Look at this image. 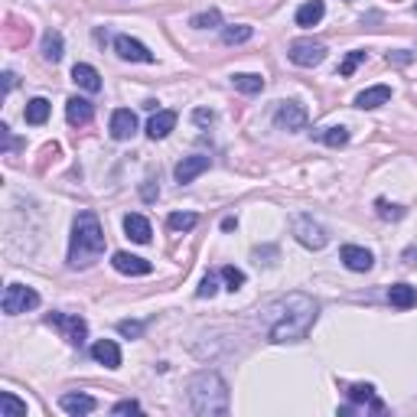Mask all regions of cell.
<instances>
[{
	"mask_svg": "<svg viewBox=\"0 0 417 417\" xmlns=\"http://www.w3.org/2000/svg\"><path fill=\"white\" fill-rule=\"evenodd\" d=\"M320 307L316 300L307 294H287V297L271 300L267 307L261 310V323L267 330V339L271 342H300L307 339V332L313 330Z\"/></svg>",
	"mask_w": 417,
	"mask_h": 417,
	"instance_id": "6da1fadb",
	"label": "cell"
},
{
	"mask_svg": "<svg viewBox=\"0 0 417 417\" xmlns=\"http://www.w3.org/2000/svg\"><path fill=\"white\" fill-rule=\"evenodd\" d=\"M186 401L189 411L199 417H219L229 414L231 398H229V385L219 372H199L189 378L186 385Z\"/></svg>",
	"mask_w": 417,
	"mask_h": 417,
	"instance_id": "7a4b0ae2",
	"label": "cell"
},
{
	"mask_svg": "<svg viewBox=\"0 0 417 417\" xmlns=\"http://www.w3.org/2000/svg\"><path fill=\"white\" fill-rule=\"evenodd\" d=\"M104 251V229L95 212H78L72 222V241H68V264L88 267Z\"/></svg>",
	"mask_w": 417,
	"mask_h": 417,
	"instance_id": "3957f363",
	"label": "cell"
},
{
	"mask_svg": "<svg viewBox=\"0 0 417 417\" xmlns=\"http://www.w3.org/2000/svg\"><path fill=\"white\" fill-rule=\"evenodd\" d=\"M36 307H40V294H36L33 287L7 284V290H4V313L17 316V313H26V310H36Z\"/></svg>",
	"mask_w": 417,
	"mask_h": 417,
	"instance_id": "277c9868",
	"label": "cell"
},
{
	"mask_svg": "<svg viewBox=\"0 0 417 417\" xmlns=\"http://www.w3.org/2000/svg\"><path fill=\"white\" fill-rule=\"evenodd\" d=\"M294 235H297V241L303 248H313V251H320V248H326V241H330V235H326V229L320 225V222H313L310 215H294Z\"/></svg>",
	"mask_w": 417,
	"mask_h": 417,
	"instance_id": "5b68a950",
	"label": "cell"
},
{
	"mask_svg": "<svg viewBox=\"0 0 417 417\" xmlns=\"http://www.w3.org/2000/svg\"><path fill=\"white\" fill-rule=\"evenodd\" d=\"M46 323L56 326L62 332V339L72 342V346H82L88 339V323L82 316H68V313H49L46 316Z\"/></svg>",
	"mask_w": 417,
	"mask_h": 417,
	"instance_id": "8992f818",
	"label": "cell"
},
{
	"mask_svg": "<svg viewBox=\"0 0 417 417\" xmlns=\"http://www.w3.org/2000/svg\"><path fill=\"white\" fill-rule=\"evenodd\" d=\"M287 56H290V62H294V66L313 68V66H320V62L326 59V46L316 43V40H294Z\"/></svg>",
	"mask_w": 417,
	"mask_h": 417,
	"instance_id": "52a82bcc",
	"label": "cell"
},
{
	"mask_svg": "<svg viewBox=\"0 0 417 417\" xmlns=\"http://www.w3.org/2000/svg\"><path fill=\"white\" fill-rule=\"evenodd\" d=\"M274 124H277V131H303L307 128V108L300 102H281V108L274 111Z\"/></svg>",
	"mask_w": 417,
	"mask_h": 417,
	"instance_id": "ba28073f",
	"label": "cell"
},
{
	"mask_svg": "<svg viewBox=\"0 0 417 417\" xmlns=\"http://www.w3.org/2000/svg\"><path fill=\"white\" fill-rule=\"evenodd\" d=\"M114 52L128 62H154V52L147 49L144 43L131 40V36H118V40H114Z\"/></svg>",
	"mask_w": 417,
	"mask_h": 417,
	"instance_id": "9c48e42d",
	"label": "cell"
},
{
	"mask_svg": "<svg viewBox=\"0 0 417 417\" xmlns=\"http://www.w3.org/2000/svg\"><path fill=\"white\" fill-rule=\"evenodd\" d=\"M111 264H114V271L131 274V277H144V274L154 271L150 261H144V258H137V255H128V251H118V255L111 258Z\"/></svg>",
	"mask_w": 417,
	"mask_h": 417,
	"instance_id": "30bf717a",
	"label": "cell"
},
{
	"mask_svg": "<svg viewBox=\"0 0 417 417\" xmlns=\"http://www.w3.org/2000/svg\"><path fill=\"white\" fill-rule=\"evenodd\" d=\"M209 170V157L203 154H193V157H183V160L176 163V183H193L196 176H203V173Z\"/></svg>",
	"mask_w": 417,
	"mask_h": 417,
	"instance_id": "8fae6325",
	"label": "cell"
},
{
	"mask_svg": "<svg viewBox=\"0 0 417 417\" xmlns=\"http://www.w3.org/2000/svg\"><path fill=\"white\" fill-rule=\"evenodd\" d=\"M134 131H137V114L134 111L121 108V111L111 114V137H114V140H128V137H134Z\"/></svg>",
	"mask_w": 417,
	"mask_h": 417,
	"instance_id": "7c38bea8",
	"label": "cell"
},
{
	"mask_svg": "<svg viewBox=\"0 0 417 417\" xmlns=\"http://www.w3.org/2000/svg\"><path fill=\"white\" fill-rule=\"evenodd\" d=\"M339 258L349 271H372V264H375L372 251H365V248H358V245H346L339 251Z\"/></svg>",
	"mask_w": 417,
	"mask_h": 417,
	"instance_id": "4fadbf2b",
	"label": "cell"
},
{
	"mask_svg": "<svg viewBox=\"0 0 417 417\" xmlns=\"http://www.w3.org/2000/svg\"><path fill=\"white\" fill-rule=\"evenodd\" d=\"M92 358L98 362V365L104 368H118L121 365V349H118V342L114 339H98L92 346Z\"/></svg>",
	"mask_w": 417,
	"mask_h": 417,
	"instance_id": "5bb4252c",
	"label": "cell"
},
{
	"mask_svg": "<svg viewBox=\"0 0 417 417\" xmlns=\"http://www.w3.org/2000/svg\"><path fill=\"white\" fill-rule=\"evenodd\" d=\"M59 404H62V411H66V414H92L95 408H98V401L92 398V394H82V392H68V394H62L59 398Z\"/></svg>",
	"mask_w": 417,
	"mask_h": 417,
	"instance_id": "9a60e30c",
	"label": "cell"
},
{
	"mask_svg": "<svg viewBox=\"0 0 417 417\" xmlns=\"http://www.w3.org/2000/svg\"><path fill=\"white\" fill-rule=\"evenodd\" d=\"M173 128H176V111H157L154 118L147 121V137L150 140H163Z\"/></svg>",
	"mask_w": 417,
	"mask_h": 417,
	"instance_id": "2e32d148",
	"label": "cell"
},
{
	"mask_svg": "<svg viewBox=\"0 0 417 417\" xmlns=\"http://www.w3.org/2000/svg\"><path fill=\"white\" fill-rule=\"evenodd\" d=\"M124 231H128V238L131 241H137V245H147L150 241V222L144 219V215H137V212H131V215H124Z\"/></svg>",
	"mask_w": 417,
	"mask_h": 417,
	"instance_id": "e0dca14e",
	"label": "cell"
},
{
	"mask_svg": "<svg viewBox=\"0 0 417 417\" xmlns=\"http://www.w3.org/2000/svg\"><path fill=\"white\" fill-rule=\"evenodd\" d=\"M95 114L92 102H85V98H68L66 102V118L68 124H75V128H82V124H88Z\"/></svg>",
	"mask_w": 417,
	"mask_h": 417,
	"instance_id": "ac0fdd59",
	"label": "cell"
},
{
	"mask_svg": "<svg viewBox=\"0 0 417 417\" xmlns=\"http://www.w3.org/2000/svg\"><path fill=\"white\" fill-rule=\"evenodd\" d=\"M72 82H75L78 88H85V92H102V75H98V68L85 66V62H78V66L72 68Z\"/></svg>",
	"mask_w": 417,
	"mask_h": 417,
	"instance_id": "d6986e66",
	"label": "cell"
},
{
	"mask_svg": "<svg viewBox=\"0 0 417 417\" xmlns=\"http://www.w3.org/2000/svg\"><path fill=\"white\" fill-rule=\"evenodd\" d=\"M388 98H392V88L375 85V88H365V92L356 95V108H382V104H388Z\"/></svg>",
	"mask_w": 417,
	"mask_h": 417,
	"instance_id": "ffe728a7",
	"label": "cell"
},
{
	"mask_svg": "<svg viewBox=\"0 0 417 417\" xmlns=\"http://www.w3.org/2000/svg\"><path fill=\"white\" fill-rule=\"evenodd\" d=\"M349 401L352 404H368L372 411H385V404L378 398H375V388L372 385H349Z\"/></svg>",
	"mask_w": 417,
	"mask_h": 417,
	"instance_id": "44dd1931",
	"label": "cell"
},
{
	"mask_svg": "<svg viewBox=\"0 0 417 417\" xmlns=\"http://www.w3.org/2000/svg\"><path fill=\"white\" fill-rule=\"evenodd\" d=\"M323 17H326L323 0H307V4L297 10V26H316Z\"/></svg>",
	"mask_w": 417,
	"mask_h": 417,
	"instance_id": "7402d4cb",
	"label": "cell"
},
{
	"mask_svg": "<svg viewBox=\"0 0 417 417\" xmlns=\"http://www.w3.org/2000/svg\"><path fill=\"white\" fill-rule=\"evenodd\" d=\"M388 300H392V307H398V310H411L417 303V290L408 287V284H394V287L388 290Z\"/></svg>",
	"mask_w": 417,
	"mask_h": 417,
	"instance_id": "603a6c76",
	"label": "cell"
},
{
	"mask_svg": "<svg viewBox=\"0 0 417 417\" xmlns=\"http://www.w3.org/2000/svg\"><path fill=\"white\" fill-rule=\"evenodd\" d=\"M231 85L238 88L245 95H258L264 88V75H255V72H238V75H231Z\"/></svg>",
	"mask_w": 417,
	"mask_h": 417,
	"instance_id": "cb8c5ba5",
	"label": "cell"
},
{
	"mask_svg": "<svg viewBox=\"0 0 417 417\" xmlns=\"http://www.w3.org/2000/svg\"><path fill=\"white\" fill-rule=\"evenodd\" d=\"M26 124H43L49 118V102L46 98H33V102H26V111H23Z\"/></svg>",
	"mask_w": 417,
	"mask_h": 417,
	"instance_id": "d4e9b609",
	"label": "cell"
},
{
	"mask_svg": "<svg viewBox=\"0 0 417 417\" xmlns=\"http://www.w3.org/2000/svg\"><path fill=\"white\" fill-rule=\"evenodd\" d=\"M0 417H26V401H20L10 392H4L0 394Z\"/></svg>",
	"mask_w": 417,
	"mask_h": 417,
	"instance_id": "484cf974",
	"label": "cell"
},
{
	"mask_svg": "<svg viewBox=\"0 0 417 417\" xmlns=\"http://www.w3.org/2000/svg\"><path fill=\"white\" fill-rule=\"evenodd\" d=\"M43 59L46 62H59L62 59V36L56 33V30H49V33L43 36Z\"/></svg>",
	"mask_w": 417,
	"mask_h": 417,
	"instance_id": "4316f807",
	"label": "cell"
},
{
	"mask_svg": "<svg viewBox=\"0 0 417 417\" xmlns=\"http://www.w3.org/2000/svg\"><path fill=\"white\" fill-rule=\"evenodd\" d=\"M251 36H255V30H251V26H241V23H238V26H225V30H222V40H225L229 46L248 43Z\"/></svg>",
	"mask_w": 417,
	"mask_h": 417,
	"instance_id": "83f0119b",
	"label": "cell"
},
{
	"mask_svg": "<svg viewBox=\"0 0 417 417\" xmlns=\"http://www.w3.org/2000/svg\"><path fill=\"white\" fill-rule=\"evenodd\" d=\"M189 26H196V30H215V26H222V13L219 10H203V13H196V17L189 20Z\"/></svg>",
	"mask_w": 417,
	"mask_h": 417,
	"instance_id": "f1b7e54d",
	"label": "cell"
},
{
	"mask_svg": "<svg viewBox=\"0 0 417 417\" xmlns=\"http://www.w3.org/2000/svg\"><path fill=\"white\" fill-rule=\"evenodd\" d=\"M320 140L330 144V147H346L349 144V131L346 128H326V131H320Z\"/></svg>",
	"mask_w": 417,
	"mask_h": 417,
	"instance_id": "f546056e",
	"label": "cell"
},
{
	"mask_svg": "<svg viewBox=\"0 0 417 417\" xmlns=\"http://www.w3.org/2000/svg\"><path fill=\"white\" fill-rule=\"evenodd\" d=\"M196 215L193 212H173L170 219H167V225H170L173 231H189V229H196Z\"/></svg>",
	"mask_w": 417,
	"mask_h": 417,
	"instance_id": "4dcf8cb0",
	"label": "cell"
},
{
	"mask_svg": "<svg viewBox=\"0 0 417 417\" xmlns=\"http://www.w3.org/2000/svg\"><path fill=\"white\" fill-rule=\"evenodd\" d=\"M362 62H365V52H362V49L349 52V56H346V59H342V66H339V75H346V78H349L352 72H356V68L362 66Z\"/></svg>",
	"mask_w": 417,
	"mask_h": 417,
	"instance_id": "1f68e13d",
	"label": "cell"
},
{
	"mask_svg": "<svg viewBox=\"0 0 417 417\" xmlns=\"http://www.w3.org/2000/svg\"><path fill=\"white\" fill-rule=\"evenodd\" d=\"M222 281L229 284V290H238L241 284H245V271H238V267L225 264V267H222Z\"/></svg>",
	"mask_w": 417,
	"mask_h": 417,
	"instance_id": "d6a6232c",
	"label": "cell"
},
{
	"mask_svg": "<svg viewBox=\"0 0 417 417\" xmlns=\"http://www.w3.org/2000/svg\"><path fill=\"white\" fill-rule=\"evenodd\" d=\"M118 332H121V336H128V339H137V336L144 332V323H137V320H121Z\"/></svg>",
	"mask_w": 417,
	"mask_h": 417,
	"instance_id": "836d02e7",
	"label": "cell"
},
{
	"mask_svg": "<svg viewBox=\"0 0 417 417\" xmlns=\"http://www.w3.org/2000/svg\"><path fill=\"white\" fill-rule=\"evenodd\" d=\"M215 290H219V284H215V274H205L203 277V284H199V290H196V297H215Z\"/></svg>",
	"mask_w": 417,
	"mask_h": 417,
	"instance_id": "e575fe53",
	"label": "cell"
},
{
	"mask_svg": "<svg viewBox=\"0 0 417 417\" xmlns=\"http://www.w3.org/2000/svg\"><path fill=\"white\" fill-rule=\"evenodd\" d=\"M111 414H140V404H137L134 398H128V401H118V404L111 408Z\"/></svg>",
	"mask_w": 417,
	"mask_h": 417,
	"instance_id": "d590c367",
	"label": "cell"
},
{
	"mask_svg": "<svg viewBox=\"0 0 417 417\" xmlns=\"http://www.w3.org/2000/svg\"><path fill=\"white\" fill-rule=\"evenodd\" d=\"M378 212H382V219H401V215H404V209H398V205H388L385 199H378Z\"/></svg>",
	"mask_w": 417,
	"mask_h": 417,
	"instance_id": "8d00e7d4",
	"label": "cell"
},
{
	"mask_svg": "<svg viewBox=\"0 0 417 417\" xmlns=\"http://www.w3.org/2000/svg\"><path fill=\"white\" fill-rule=\"evenodd\" d=\"M193 118H196V124H212L215 114H212V111H205V108H199L196 114H193Z\"/></svg>",
	"mask_w": 417,
	"mask_h": 417,
	"instance_id": "74e56055",
	"label": "cell"
},
{
	"mask_svg": "<svg viewBox=\"0 0 417 417\" xmlns=\"http://www.w3.org/2000/svg\"><path fill=\"white\" fill-rule=\"evenodd\" d=\"M0 134H4V150H13V137H10V128H7V124L0 128Z\"/></svg>",
	"mask_w": 417,
	"mask_h": 417,
	"instance_id": "f35d334b",
	"label": "cell"
},
{
	"mask_svg": "<svg viewBox=\"0 0 417 417\" xmlns=\"http://www.w3.org/2000/svg\"><path fill=\"white\" fill-rule=\"evenodd\" d=\"M13 85H17V75H13V72H4V88L10 92Z\"/></svg>",
	"mask_w": 417,
	"mask_h": 417,
	"instance_id": "ab89813d",
	"label": "cell"
},
{
	"mask_svg": "<svg viewBox=\"0 0 417 417\" xmlns=\"http://www.w3.org/2000/svg\"><path fill=\"white\" fill-rule=\"evenodd\" d=\"M144 199H157V189L150 186V183H147V186H144Z\"/></svg>",
	"mask_w": 417,
	"mask_h": 417,
	"instance_id": "60d3db41",
	"label": "cell"
},
{
	"mask_svg": "<svg viewBox=\"0 0 417 417\" xmlns=\"http://www.w3.org/2000/svg\"><path fill=\"white\" fill-rule=\"evenodd\" d=\"M222 229H225V231H231V229H238V222H235V219H225V222H222Z\"/></svg>",
	"mask_w": 417,
	"mask_h": 417,
	"instance_id": "b9f144b4",
	"label": "cell"
}]
</instances>
